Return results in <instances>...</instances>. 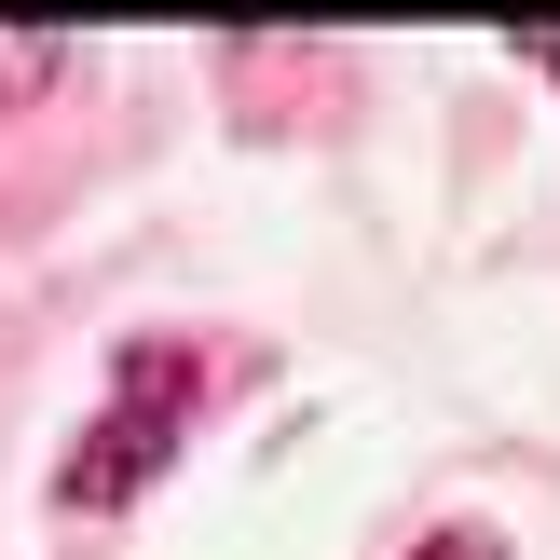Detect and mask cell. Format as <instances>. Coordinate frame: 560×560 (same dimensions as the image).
Segmentation results:
<instances>
[{"label":"cell","instance_id":"6da1fadb","mask_svg":"<svg viewBox=\"0 0 560 560\" xmlns=\"http://www.w3.org/2000/svg\"><path fill=\"white\" fill-rule=\"evenodd\" d=\"M191 397H206V355H191V342H124V355H109L96 424H82V438H69V465H55V506H69V520H124L137 492L178 465Z\"/></svg>","mask_w":560,"mask_h":560},{"label":"cell","instance_id":"7a4b0ae2","mask_svg":"<svg viewBox=\"0 0 560 560\" xmlns=\"http://www.w3.org/2000/svg\"><path fill=\"white\" fill-rule=\"evenodd\" d=\"M55 69H69V27H0V109L55 96Z\"/></svg>","mask_w":560,"mask_h":560},{"label":"cell","instance_id":"3957f363","mask_svg":"<svg viewBox=\"0 0 560 560\" xmlns=\"http://www.w3.org/2000/svg\"><path fill=\"white\" fill-rule=\"evenodd\" d=\"M424 560H506V547H492L479 520H452V534H424Z\"/></svg>","mask_w":560,"mask_h":560},{"label":"cell","instance_id":"277c9868","mask_svg":"<svg viewBox=\"0 0 560 560\" xmlns=\"http://www.w3.org/2000/svg\"><path fill=\"white\" fill-rule=\"evenodd\" d=\"M520 69H534V82H560V27H534V42H520Z\"/></svg>","mask_w":560,"mask_h":560}]
</instances>
